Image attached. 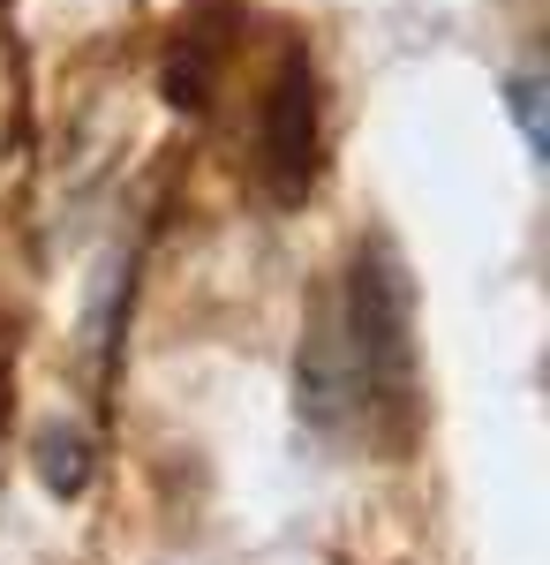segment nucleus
Listing matches in <instances>:
<instances>
[{"label":"nucleus","instance_id":"nucleus-1","mask_svg":"<svg viewBox=\"0 0 550 565\" xmlns=\"http://www.w3.org/2000/svg\"><path fill=\"white\" fill-rule=\"evenodd\" d=\"M415 392V340H408V279L384 249L355 257L347 302L302 348V415L317 430H347V415L408 407Z\"/></svg>","mask_w":550,"mask_h":565},{"label":"nucleus","instance_id":"nucleus-2","mask_svg":"<svg viewBox=\"0 0 550 565\" xmlns=\"http://www.w3.org/2000/svg\"><path fill=\"white\" fill-rule=\"evenodd\" d=\"M264 167L279 181V196H302L317 174V84H309V61H287V76L272 84L264 106Z\"/></svg>","mask_w":550,"mask_h":565},{"label":"nucleus","instance_id":"nucleus-3","mask_svg":"<svg viewBox=\"0 0 550 565\" xmlns=\"http://www.w3.org/2000/svg\"><path fill=\"white\" fill-rule=\"evenodd\" d=\"M39 476H45V490H53V498H76V490L91 482V445H84V430H61V423H53V430L39 437Z\"/></svg>","mask_w":550,"mask_h":565},{"label":"nucleus","instance_id":"nucleus-4","mask_svg":"<svg viewBox=\"0 0 550 565\" xmlns=\"http://www.w3.org/2000/svg\"><path fill=\"white\" fill-rule=\"evenodd\" d=\"M506 98H512V121H520V136H528V151H536V159H543V84H536V76H512L506 84Z\"/></svg>","mask_w":550,"mask_h":565}]
</instances>
